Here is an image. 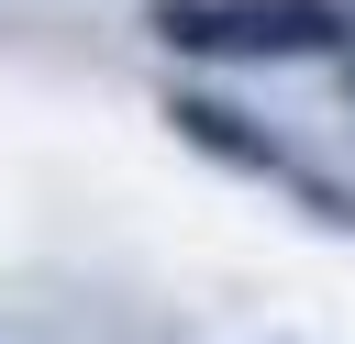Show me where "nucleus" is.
<instances>
[{
	"instance_id": "obj_1",
	"label": "nucleus",
	"mask_w": 355,
	"mask_h": 344,
	"mask_svg": "<svg viewBox=\"0 0 355 344\" xmlns=\"http://www.w3.org/2000/svg\"><path fill=\"white\" fill-rule=\"evenodd\" d=\"M166 122L200 144V155H233V166H277V133L244 111V100H211V89H178L166 100Z\"/></svg>"
},
{
	"instance_id": "obj_2",
	"label": "nucleus",
	"mask_w": 355,
	"mask_h": 344,
	"mask_svg": "<svg viewBox=\"0 0 355 344\" xmlns=\"http://www.w3.org/2000/svg\"><path fill=\"white\" fill-rule=\"evenodd\" d=\"M155 44H178V55H255V11L244 0H155Z\"/></svg>"
},
{
	"instance_id": "obj_3",
	"label": "nucleus",
	"mask_w": 355,
	"mask_h": 344,
	"mask_svg": "<svg viewBox=\"0 0 355 344\" xmlns=\"http://www.w3.org/2000/svg\"><path fill=\"white\" fill-rule=\"evenodd\" d=\"M255 11V55H311L344 44V0H244Z\"/></svg>"
}]
</instances>
